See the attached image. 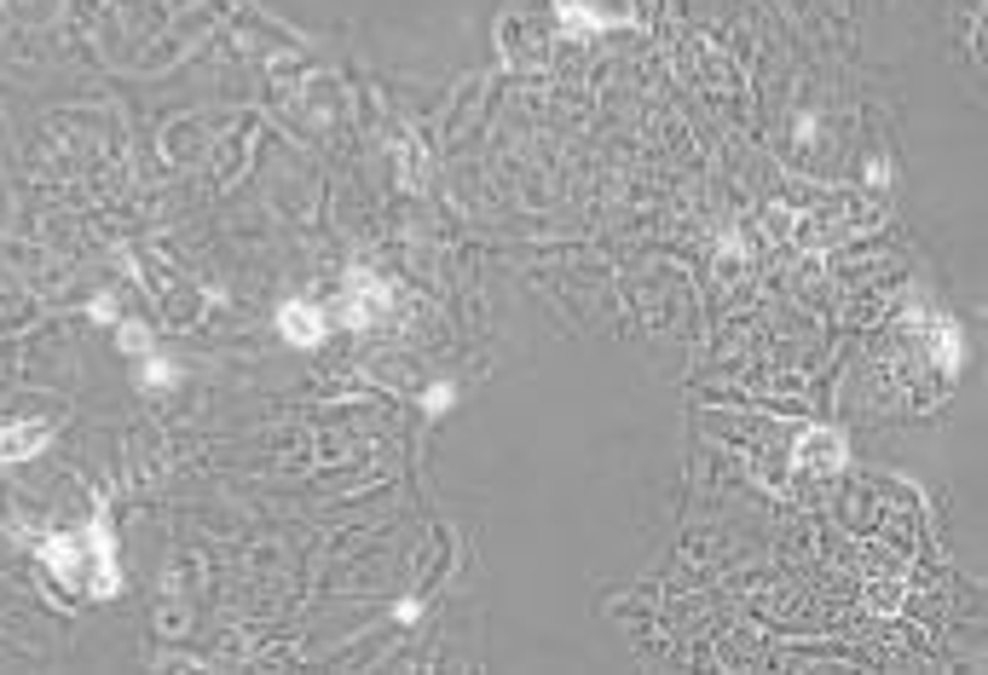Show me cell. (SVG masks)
<instances>
[{
    "label": "cell",
    "mask_w": 988,
    "mask_h": 675,
    "mask_svg": "<svg viewBox=\"0 0 988 675\" xmlns=\"http://www.w3.org/2000/svg\"><path fill=\"white\" fill-rule=\"evenodd\" d=\"M388 300H393V289L381 277H370V272H353V283H348V300H341V318L353 323V330H370V323H381L388 318Z\"/></svg>",
    "instance_id": "cell-1"
},
{
    "label": "cell",
    "mask_w": 988,
    "mask_h": 675,
    "mask_svg": "<svg viewBox=\"0 0 988 675\" xmlns=\"http://www.w3.org/2000/svg\"><path fill=\"white\" fill-rule=\"evenodd\" d=\"M278 335L290 346H318L325 341V312H318L313 300H284L278 306Z\"/></svg>",
    "instance_id": "cell-2"
},
{
    "label": "cell",
    "mask_w": 988,
    "mask_h": 675,
    "mask_svg": "<svg viewBox=\"0 0 988 675\" xmlns=\"http://www.w3.org/2000/svg\"><path fill=\"white\" fill-rule=\"evenodd\" d=\"M52 427L47 422H17V427H0V462H24L30 450L47 445Z\"/></svg>",
    "instance_id": "cell-3"
},
{
    "label": "cell",
    "mask_w": 988,
    "mask_h": 675,
    "mask_svg": "<svg viewBox=\"0 0 988 675\" xmlns=\"http://www.w3.org/2000/svg\"><path fill=\"white\" fill-rule=\"evenodd\" d=\"M798 462H810V467H838V462H844V439L833 434V427H810V434H803Z\"/></svg>",
    "instance_id": "cell-4"
},
{
    "label": "cell",
    "mask_w": 988,
    "mask_h": 675,
    "mask_svg": "<svg viewBox=\"0 0 988 675\" xmlns=\"http://www.w3.org/2000/svg\"><path fill=\"white\" fill-rule=\"evenodd\" d=\"M555 17L567 29H608V24H624V17H608V12H590V7H578V0H561L555 7Z\"/></svg>",
    "instance_id": "cell-5"
},
{
    "label": "cell",
    "mask_w": 988,
    "mask_h": 675,
    "mask_svg": "<svg viewBox=\"0 0 988 675\" xmlns=\"http://www.w3.org/2000/svg\"><path fill=\"white\" fill-rule=\"evenodd\" d=\"M931 335H937V364H942V370H960V323L937 318Z\"/></svg>",
    "instance_id": "cell-6"
},
{
    "label": "cell",
    "mask_w": 988,
    "mask_h": 675,
    "mask_svg": "<svg viewBox=\"0 0 988 675\" xmlns=\"http://www.w3.org/2000/svg\"><path fill=\"white\" fill-rule=\"evenodd\" d=\"M139 381H145V387H174V381H179V370H174L168 358H151L145 370H139Z\"/></svg>",
    "instance_id": "cell-7"
},
{
    "label": "cell",
    "mask_w": 988,
    "mask_h": 675,
    "mask_svg": "<svg viewBox=\"0 0 988 675\" xmlns=\"http://www.w3.org/2000/svg\"><path fill=\"white\" fill-rule=\"evenodd\" d=\"M451 399H457V387H451V381L428 387V411H434V416H446V411H451Z\"/></svg>",
    "instance_id": "cell-8"
},
{
    "label": "cell",
    "mask_w": 988,
    "mask_h": 675,
    "mask_svg": "<svg viewBox=\"0 0 988 675\" xmlns=\"http://www.w3.org/2000/svg\"><path fill=\"white\" fill-rule=\"evenodd\" d=\"M122 346H128V353H151V335L133 330V323H122Z\"/></svg>",
    "instance_id": "cell-9"
}]
</instances>
